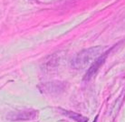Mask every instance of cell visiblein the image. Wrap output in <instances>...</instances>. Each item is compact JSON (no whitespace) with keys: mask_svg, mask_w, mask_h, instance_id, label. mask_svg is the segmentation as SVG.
Returning <instances> with one entry per match:
<instances>
[{"mask_svg":"<svg viewBox=\"0 0 125 122\" xmlns=\"http://www.w3.org/2000/svg\"><path fill=\"white\" fill-rule=\"evenodd\" d=\"M103 52L102 47H94L81 51L74 56L72 61L73 68L77 69L84 68L89 65H92L101 56Z\"/></svg>","mask_w":125,"mask_h":122,"instance_id":"1","label":"cell"},{"mask_svg":"<svg viewBox=\"0 0 125 122\" xmlns=\"http://www.w3.org/2000/svg\"><path fill=\"white\" fill-rule=\"evenodd\" d=\"M36 112L34 110L30 111H20V112H14L8 115V119L11 120H30L35 118Z\"/></svg>","mask_w":125,"mask_h":122,"instance_id":"2","label":"cell"},{"mask_svg":"<svg viewBox=\"0 0 125 122\" xmlns=\"http://www.w3.org/2000/svg\"><path fill=\"white\" fill-rule=\"evenodd\" d=\"M65 114L68 117H70L71 119H74V120H76V121H80V120H81L82 122H86V121H87V119H86V118H83V117L80 116V115H76V114H74V113L65 112Z\"/></svg>","mask_w":125,"mask_h":122,"instance_id":"4","label":"cell"},{"mask_svg":"<svg viewBox=\"0 0 125 122\" xmlns=\"http://www.w3.org/2000/svg\"><path fill=\"white\" fill-rule=\"evenodd\" d=\"M104 58H105V55H103V56H100L98 58H97L95 61H94L93 64L91 65V68H89L88 70V72L86 73V75H85V79L88 80V79H90L91 78H93L94 76V74L97 72V70L98 68L101 67V65L103 63L104 61Z\"/></svg>","mask_w":125,"mask_h":122,"instance_id":"3","label":"cell"}]
</instances>
